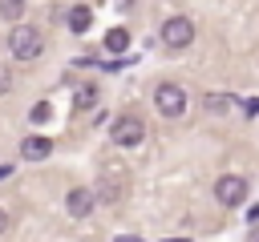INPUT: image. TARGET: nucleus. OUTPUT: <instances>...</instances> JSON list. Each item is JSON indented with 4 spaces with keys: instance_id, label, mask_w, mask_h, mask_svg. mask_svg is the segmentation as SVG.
I'll list each match as a JSON object with an SVG mask.
<instances>
[{
    "instance_id": "15",
    "label": "nucleus",
    "mask_w": 259,
    "mask_h": 242,
    "mask_svg": "<svg viewBox=\"0 0 259 242\" xmlns=\"http://www.w3.org/2000/svg\"><path fill=\"white\" fill-rule=\"evenodd\" d=\"M8 226H12V218H8V210H0V234H4Z\"/></svg>"
},
{
    "instance_id": "14",
    "label": "nucleus",
    "mask_w": 259,
    "mask_h": 242,
    "mask_svg": "<svg viewBox=\"0 0 259 242\" xmlns=\"http://www.w3.org/2000/svg\"><path fill=\"white\" fill-rule=\"evenodd\" d=\"M93 101H97V93H93V89H81V93H77V109H89Z\"/></svg>"
},
{
    "instance_id": "1",
    "label": "nucleus",
    "mask_w": 259,
    "mask_h": 242,
    "mask_svg": "<svg viewBox=\"0 0 259 242\" xmlns=\"http://www.w3.org/2000/svg\"><path fill=\"white\" fill-rule=\"evenodd\" d=\"M8 52L16 56V60H36L40 52H45V36H40V28H32V24H12L8 28Z\"/></svg>"
},
{
    "instance_id": "17",
    "label": "nucleus",
    "mask_w": 259,
    "mask_h": 242,
    "mask_svg": "<svg viewBox=\"0 0 259 242\" xmlns=\"http://www.w3.org/2000/svg\"><path fill=\"white\" fill-rule=\"evenodd\" d=\"M8 173H12V169H8V165H0V182H4V177H8Z\"/></svg>"
},
{
    "instance_id": "16",
    "label": "nucleus",
    "mask_w": 259,
    "mask_h": 242,
    "mask_svg": "<svg viewBox=\"0 0 259 242\" xmlns=\"http://www.w3.org/2000/svg\"><path fill=\"white\" fill-rule=\"evenodd\" d=\"M247 242H259V226H255V230H251V234H247Z\"/></svg>"
},
{
    "instance_id": "4",
    "label": "nucleus",
    "mask_w": 259,
    "mask_h": 242,
    "mask_svg": "<svg viewBox=\"0 0 259 242\" xmlns=\"http://www.w3.org/2000/svg\"><path fill=\"white\" fill-rule=\"evenodd\" d=\"M109 141L121 145V149H134V145L146 141V125H142L134 113H125V117H117V121L109 125Z\"/></svg>"
},
{
    "instance_id": "10",
    "label": "nucleus",
    "mask_w": 259,
    "mask_h": 242,
    "mask_svg": "<svg viewBox=\"0 0 259 242\" xmlns=\"http://www.w3.org/2000/svg\"><path fill=\"white\" fill-rule=\"evenodd\" d=\"M206 109L210 113H231V109H239V101L227 97V93H206Z\"/></svg>"
},
{
    "instance_id": "11",
    "label": "nucleus",
    "mask_w": 259,
    "mask_h": 242,
    "mask_svg": "<svg viewBox=\"0 0 259 242\" xmlns=\"http://www.w3.org/2000/svg\"><path fill=\"white\" fill-rule=\"evenodd\" d=\"M0 16H4V20H12V24H16V20H20V16H24V0H0Z\"/></svg>"
},
{
    "instance_id": "7",
    "label": "nucleus",
    "mask_w": 259,
    "mask_h": 242,
    "mask_svg": "<svg viewBox=\"0 0 259 242\" xmlns=\"http://www.w3.org/2000/svg\"><path fill=\"white\" fill-rule=\"evenodd\" d=\"M49 153H53V141L40 137V133H32V137L20 141V157H24V161H45Z\"/></svg>"
},
{
    "instance_id": "6",
    "label": "nucleus",
    "mask_w": 259,
    "mask_h": 242,
    "mask_svg": "<svg viewBox=\"0 0 259 242\" xmlns=\"http://www.w3.org/2000/svg\"><path fill=\"white\" fill-rule=\"evenodd\" d=\"M93 206H97V194H93V190H85V186L69 190V198H65V210H69L73 218H89V214H93Z\"/></svg>"
},
{
    "instance_id": "12",
    "label": "nucleus",
    "mask_w": 259,
    "mask_h": 242,
    "mask_svg": "<svg viewBox=\"0 0 259 242\" xmlns=\"http://www.w3.org/2000/svg\"><path fill=\"white\" fill-rule=\"evenodd\" d=\"M49 113H53V105H49V101H36V105H32V113H28V117H32V121H36V125H40V121H49Z\"/></svg>"
},
{
    "instance_id": "18",
    "label": "nucleus",
    "mask_w": 259,
    "mask_h": 242,
    "mask_svg": "<svg viewBox=\"0 0 259 242\" xmlns=\"http://www.w3.org/2000/svg\"><path fill=\"white\" fill-rule=\"evenodd\" d=\"M121 242H142V238H134V234H125V238H121Z\"/></svg>"
},
{
    "instance_id": "5",
    "label": "nucleus",
    "mask_w": 259,
    "mask_h": 242,
    "mask_svg": "<svg viewBox=\"0 0 259 242\" xmlns=\"http://www.w3.org/2000/svg\"><path fill=\"white\" fill-rule=\"evenodd\" d=\"M214 198H219V206H243L247 202V177L243 173H223L214 182Z\"/></svg>"
},
{
    "instance_id": "9",
    "label": "nucleus",
    "mask_w": 259,
    "mask_h": 242,
    "mask_svg": "<svg viewBox=\"0 0 259 242\" xmlns=\"http://www.w3.org/2000/svg\"><path fill=\"white\" fill-rule=\"evenodd\" d=\"M89 24H93V12H89L85 4H77V8L69 12V28H73V32H89Z\"/></svg>"
},
{
    "instance_id": "3",
    "label": "nucleus",
    "mask_w": 259,
    "mask_h": 242,
    "mask_svg": "<svg viewBox=\"0 0 259 242\" xmlns=\"http://www.w3.org/2000/svg\"><path fill=\"white\" fill-rule=\"evenodd\" d=\"M158 40H162L166 48H186V44H194V24H190V16H166L162 28H158Z\"/></svg>"
},
{
    "instance_id": "2",
    "label": "nucleus",
    "mask_w": 259,
    "mask_h": 242,
    "mask_svg": "<svg viewBox=\"0 0 259 242\" xmlns=\"http://www.w3.org/2000/svg\"><path fill=\"white\" fill-rule=\"evenodd\" d=\"M186 89L178 85V81H162L158 89H154V109L162 113V117H182L186 113Z\"/></svg>"
},
{
    "instance_id": "8",
    "label": "nucleus",
    "mask_w": 259,
    "mask_h": 242,
    "mask_svg": "<svg viewBox=\"0 0 259 242\" xmlns=\"http://www.w3.org/2000/svg\"><path fill=\"white\" fill-rule=\"evenodd\" d=\"M101 44H105V52H125L130 48V28H109Z\"/></svg>"
},
{
    "instance_id": "13",
    "label": "nucleus",
    "mask_w": 259,
    "mask_h": 242,
    "mask_svg": "<svg viewBox=\"0 0 259 242\" xmlns=\"http://www.w3.org/2000/svg\"><path fill=\"white\" fill-rule=\"evenodd\" d=\"M8 89H12V69H8L4 60H0V97H4Z\"/></svg>"
}]
</instances>
